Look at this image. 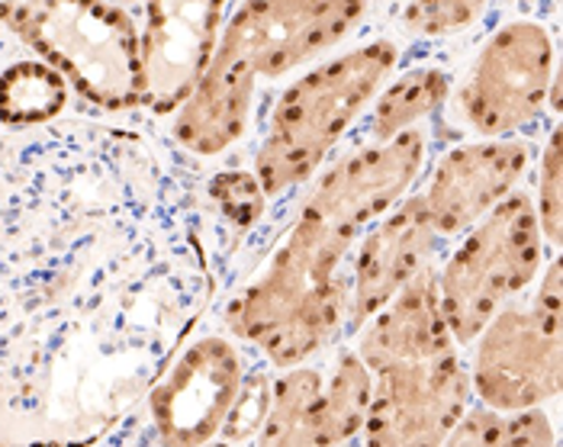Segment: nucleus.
<instances>
[{"instance_id":"1","label":"nucleus","mask_w":563,"mask_h":447,"mask_svg":"<svg viewBox=\"0 0 563 447\" xmlns=\"http://www.w3.org/2000/svg\"><path fill=\"white\" fill-rule=\"evenodd\" d=\"M210 210L145 126L0 133V445H90L130 418L217 297Z\"/></svg>"},{"instance_id":"2","label":"nucleus","mask_w":563,"mask_h":447,"mask_svg":"<svg viewBox=\"0 0 563 447\" xmlns=\"http://www.w3.org/2000/svg\"><path fill=\"white\" fill-rule=\"evenodd\" d=\"M422 165L426 135L412 126L329 168L258 277L225 303L229 332L277 367L335 342L347 322V255L364 228L406 197Z\"/></svg>"},{"instance_id":"3","label":"nucleus","mask_w":563,"mask_h":447,"mask_svg":"<svg viewBox=\"0 0 563 447\" xmlns=\"http://www.w3.org/2000/svg\"><path fill=\"white\" fill-rule=\"evenodd\" d=\"M357 358L374 377L367 445H441L471 405V373L438 306V270H419L361 325Z\"/></svg>"},{"instance_id":"4","label":"nucleus","mask_w":563,"mask_h":447,"mask_svg":"<svg viewBox=\"0 0 563 447\" xmlns=\"http://www.w3.org/2000/svg\"><path fill=\"white\" fill-rule=\"evenodd\" d=\"M371 0H245L225 23L200 81L174 120V142L190 155H219L239 142L261 81L342 43Z\"/></svg>"},{"instance_id":"5","label":"nucleus","mask_w":563,"mask_h":447,"mask_svg":"<svg viewBox=\"0 0 563 447\" xmlns=\"http://www.w3.org/2000/svg\"><path fill=\"white\" fill-rule=\"evenodd\" d=\"M399 52L387 40L357 45L284 90L267 116L255 178L267 197L309 180L387 81Z\"/></svg>"},{"instance_id":"6","label":"nucleus","mask_w":563,"mask_h":447,"mask_svg":"<svg viewBox=\"0 0 563 447\" xmlns=\"http://www.w3.org/2000/svg\"><path fill=\"white\" fill-rule=\"evenodd\" d=\"M0 23L93 107L130 110L139 103V33L123 7L110 0H0Z\"/></svg>"},{"instance_id":"7","label":"nucleus","mask_w":563,"mask_h":447,"mask_svg":"<svg viewBox=\"0 0 563 447\" xmlns=\"http://www.w3.org/2000/svg\"><path fill=\"white\" fill-rule=\"evenodd\" d=\"M467 232L438 273V306L457 345H471L483 325L531 283L544 252L538 213L516 190Z\"/></svg>"},{"instance_id":"8","label":"nucleus","mask_w":563,"mask_h":447,"mask_svg":"<svg viewBox=\"0 0 563 447\" xmlns=\"http://www.w3.org/2000/svg\"><path fill=\"white\" fill-rule=\"evenodd\" d=\"M471 387L493 409H528L561 393V261H551L528 306H503L477 335Z\"/></svg>"},{"instance_id":"9","label":"nucleus","mask_w":563,"mask_h":447,"mask_svg":"<svg viewBox=\"0 0 563 447\" xmlns=\"http://www.w3.org/2000/svg\"><path fill=\"white\" fill-rule=\"evenodd\" d=\"M242 383V358L222 335L194 342L174 358L110 442L207 445L219 435Z\"/></svg>"},{"instance_id":"10","label":"nucleus","mask_w":563,"mask_h":447,"mask_svg":"<svg viewBox=\"0 0 563 447\" xmlns=\"http://www.w3.org/2000/svg\"><path fill=\"white\" fill-rule=\"evenodd\" d=\"M551 85V33L534 20H512L479 48L451 110L467 133L496 138L531 123L541 113Z\"/></svg>"},{"instance_id":"11","label":"nucleus","mask_w":563,"mask_h":447,"mask_svg":"<svg viewBox=\"0 0 563 447\" xmlns=\"http://www.w3.org/2000/svg\"><path fill=\"white\" fill-rule=\"evenodd\" d=\"M229 0H148L139 36L142 97L155 113H172L200 81Z\"/></svg>"},{"instance_id":"12","label":"nucleus","mask_w":563,"mask_h":447,"mask_svg":"<svg viewBox=\"0 0 563 447\" xmlns=\"http://www.w3.org/2000/svg\"><path fill=\"white\" fill-rule=\"evenodd\" d=\"M438 245L441 235L419 193L396 200L390 213L367 225L364 238H357V255L351 265L345 332H357L419 270L429 268Z\"/></svg>"},{"instance_id":"13","label":"nucleus","mask_w":563,"mask_h":447,"mask_svg":"<svg viewBox=\"0 0 563 447\" xmlns=\"http://www.w3.org/2000/svg\"><path fill=\"white\" fill-rule=\"evenodd\" d=\"M531 148L516 138H489L451 148L419 193L441 238L461 235L483 220L528 171Z\"/></svg>"},{"instance_id":"14","label":"nucleus","mask_w":563,"mask_h":447,"mask_svg":"<svg viewBox=\"0 0 563 447\" xmlns=\"http://www.w3.org/2000/svg\"><path fill=\"white\" fill-rule=\"evenodd\" d=\"M258 445H335L325 412V383L319 370L294 364V370L271 380V405L261 425Z\"/></svg>"},{"instance_id":"15","label":"nucleus","mask_w":563,"mask_h":447,"mask_svg":"<svg viewBox=\"0 0 563 447\" xmlns=\"http://www.w3.org/2000/svg\"><path fill=\"white\" fill-rule=\"evenodd\" d=\"M68 103V81L45 62H13L0 75V123L30 130L52 123Z\"/></svg>"},{"instance_id":"16","label":"nucleus","mask_w":563,"mask_h":447,"mask_svg":"<svg viewBox=\"0 0 563 447\" xmlns=\"http://www.w3.org/2000/svg\"><path fill=\"white\" fill-rule=\"evenodd\" d=\"M451 93V78L441 68H409L384 90L371 113V138L387 142L393 135L412 130L419 120L444 107Z\"/></svg>"},{"instance_id":"17","label":"nucleus","mask_w":563,"mask_h":447,"mask_svg":"<svg viewBox=\"0 0 563 447\" xmlns=\"http://www.w3.org/2000/svg\"><path fill=\"white\" fill-rule=\"evenodd\" d=\"M444 442H448V445L551 447L554 442H558V435H554L551 418H548L538 405L516 409V412H506V409H493V405H486V409L464 412V415L457 418V425L448 432V438H444Z\"/></svg>"},{"instance_id":"18","label":"nucleus","mask_w":563,"mask_h":447,"mask_svg":"<svg viewBox=\"0 0 563 447\" xmlns=\"http://www.w3.org/2000/svg\"><path fill=\"white\" fill-rule=\"evenodd\" d=\"M371 400H374V377L367 364L357 358V351H342L325 383V412L332 422L335 445H345L361 435L371 412Z\"/></svg>"},{"instance_id":"19","label":"nucleus","mask_w":563,"mask_h":447,"mask_svg":"<svg viewBox=\"0 0 563 447\" xmlns=\"http://www.w3.org/2000/svg\"><path fill=\"white\" fill-rule=\"evenodd\" d=\"M207 210L222 220L225 228L249 232L261 223L264 216V187L252 171H219L207 183Z\"/></svg>"},{"instance_id":"20","label":"nucleus","mask_w":563,"mask_h":447,"mask_svg":"<svg viewBox=\"0 0 563 447\" xmlns=\"http://www.w3.org/2000/svg\"><path fill=\"white\" fill-rule=\"evenodd\" d=\"M489 0H409L402 10V30L416 40H444L474 26Z\"/></svg>"},{"instance_id":"21","label":"nucleus","mask_w":563,"mask_h":447,"mask_svg":"<svg viewBox=\"0 0 563 447\" xmlns=\"http://www.w3.org/2000/svg\"><path fill=\"white\" fill-rule=\"evenodd\" d=\"M267 405H271V377L255 367L242 377L239 383V393L229 405V415L219 428V435L229 442V445H249V442H258L261 425L267 418Z\"/></svg>"},{"instance_id":"22","label":"nucleus","mask_w":563,"mask_h":447,"mask_svg":"<svg viewBox=\"0 0 563 447\" xmlns=\"http://www.w3.org/2000/svg\"><path fill=\"white\" fill-rule=\"evenodd\" d=\"M538 225L541 238H548L554 248L561 245V130L554 126L548 148L541 155L538 171Z\"/></svg>"}]
</instances>
